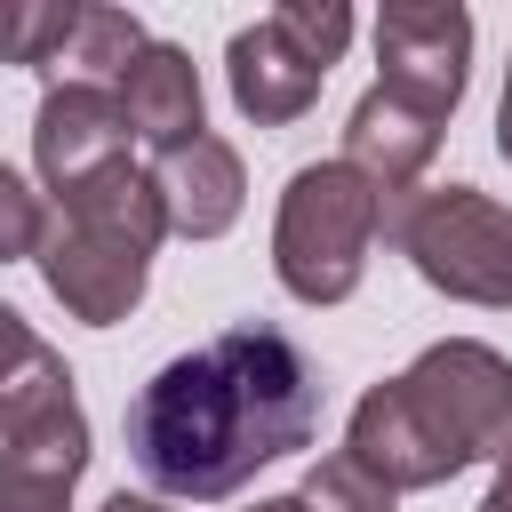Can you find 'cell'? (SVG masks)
Segmentation results:
<instances>
[{"label": "cell", "instance_id": "obj_1", "mask_svg": "<svg viewBox=\"0 0 512 512\" xmlns=\"http://www.w3.org/2000/svg\"><path fill=\"white\" fill-rule=\"evenodd\" d=\"M320 432V376L280 328H232L128 400V464L160 496L216 504Z\"/></svg>", "mask_w": 512, "mask_h": 512}]
</instances>
